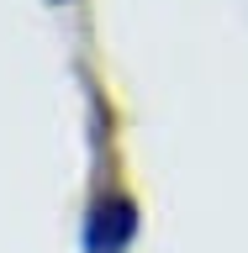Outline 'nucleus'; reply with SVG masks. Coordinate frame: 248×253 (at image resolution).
Here are the masks:
<instances>
[{"mask_svg":"<svg viewBox=\"0 0 248 253\" xmlns=\"http://www.w3.org/2000/svg\"><path fill=\"white\" fill-rule=\"evenodd\" d=\"M132 237V201H106L90 216V248L95 253H122Z\"/></svg>","mask_w":248,"mask_h":253,"instance_id":"nucleus-1","label":"nucleus"}]
</instances>
